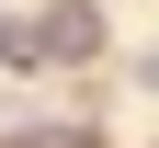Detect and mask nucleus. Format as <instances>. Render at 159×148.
<instances>
[{
  "instance_id": "nucleus-1",
  "label": "nucleus",
  "mask_w": 159,
  "mask_h": 148,
  "mask_svg": "<svg viewBox=\"0 0 159 148\" xmlns=\"http://www.w3.org/2000/svg\"><path fill=\"white\" fill-rule=\"evenodd\" d=\"M91 46H102V12H91V0H57V12L23 23V57H46V69H80Z\"/></svg>"
},
{
  "instance_id": "nucleus-2",
  "label": "nucleus",
  "mask_w": 159,
  "mask_h": 148,
  "mask_svg": "<svg viewBox=\"0 0 159 148\" xmlns=\"http://www.w3.org/2000/svg\"><path fill=\"white\" fill-rule=\"evenodd\" d=\"M11 148H91L80 125H34V137H11Z\"/></svg>"
}]
</instances>
